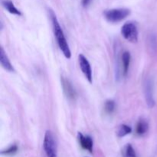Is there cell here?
Segmentation results:
<instances>
[{
  "label": "cell",
  "instance_id": "obj_1",
  "mask_svg": "<svg viewBox=\"0 0 157 157\" xmlns=\"http://www.w3.org/2000/svg\"><path fill=\"white\" fill-rule=\"evenodd\" d=\"M48 11L51 20H52L54 35H55V38H56L58 47L60 48V49H61V51L62 52L64 57H65L66 58H67V59H69V58H71V52L70 47H69V44L68 43H67V39H66L64 32H63L62 29H61V25H60L59 21H58L55 12L52 10H51V9Z\"/></svg>",
  "mask_w": 157,
  "mask_h": 157
},
{
  "label": "cell",
  "instance_id": "obj_2",
  "mask_svg": "<svg viewBox=\"0 0 157 157\" xmlns=\"http://www.w3.org/2000/svg\"><path fill=\"white\" fill-rule=\"evenodd\" d=\"M43 147L47 157H58V147L53 133L50 130L45 132Z\"/></svg>",
  "mask_w": 157,
  "mask_h": 157
},
{
  "label": "cell",
  "instance_id": "obj_3",
  "mask_svg": "<svg viewBox=\"0 0 157 157\" xmlns=\"http://www.w3.org/2000/svg\"><path fill=\"white\" fill-rule=\"evenodd\" d=\"M130 10L125 8L121 9H112L106 10L104 12V15L109 22L117 23L125 19L128 15H130Z\"/></svg>",
  "mask_w": 157,
  "mask_h": 157
},
{
  "label": "cell",
  "instance_id": "obj_4",
  "mask_svg": "<svg viewBox=\"0 0 157 157\" xmlns=\"http://www.w3.org/2000/svg\"><path fill=\"white\" fill-rule=\"evenodd\" d=\"M123 37L130 42H136L138 40V29L134 22L129 21L125 23L121 28Z\"/></svg>",
  "mask_w": 157,
  "mask_h": 157
},
{
  "label": "cell",
  "instance_id": "obj_5",
  "mask_svg": "<svg viewBox=\"0 0 157 157\" xmlns=\"http://www.w3.org/2000/svg\"><path fill=\"white\" fill-rule=\"evenodd\" d=\"M144 90L147 106L150 108H153L155 105V100L153 94V82L151 78H146L144 84Z\"/></svg>",
  "mask_w": 157,
  "mask_h": 157
},
{
  "label": "cell",
  "instance_id": "obj_6",
  "mask_svg": "<svg viewBox=\"0 0 157 157\" xmlns=\"http://www.w3.org/2000/svg\"><path fill=\"white\" fill-rule=\"evenodd\" d=\"M78 61H79V65L80 67H81V70L82 73L84 74V77L88 81V82L91 84L93 82V75H92L91 67H90V64L89 63L88 60L87 59V58L84 55L81 54L78 56Z\"/></svg>",
  "mask_w": 157,
  "mask_h": 157
},
{
  "label": "cell",
  "instance_id": "obj_7",
  "mask_svg": "<svg viewBox=\"0 0 157 157\" xmlns=\"http://www.w3.org/2000/svg\"><path fill=\"white\" fill-rule=\"evenodd\" d=\"M78 138L79 144L81 147H82L84 150H87L90 153L93 152V147H94V142L92 138L90 136H87V135H84L81 133H78Z\"/></svg>",
  "mask_w": 157,
  "mask_h": 157
},
{
  "label": "cell",
  "instance_id": "obj_8",
  "mask_svg": "<svg viewBox=\"0 0 157 157\" xmlns=\"http://www.w3.org/2000/svg\"><path fill=\"white\" fill-rule=\"evenodd\" d=\"M61 84H62L63 90H64V94L67 96L68 99L74 100L76 98V91H75V88H74L73 85L70 82L68 79L65 78H61Z\"/></svg>",
  "mask_w": 157,
  "mask_h": 157
},
{
  "label": "cell",
  "instance_id": "obj_9",
  "mask_svg": "<svg viewBox=\"0 0 157 157\" xmlns=\"http://www.w3.org/2000/svg\"><path fill=\"white\" fill-rule=\"evenodd\" d=\"M0 63H1V65L5 70L8 71L9 72H14L15 71V69H14L13 66L11 64L10 60L8 58L7 55L5 52L4 49L2 48H0Z\"/></svg>",
  "mask_w": 157,
  "mask_h": 157
},
{
  "label": "cell",
  "instance_id": "obj_10",
  "mask_svg": "<svg viewBox=\"0 0 157 157\" xmlns=\"http://www.w3.org/2000/svg\"><path fill=\"white\" fill-rule=\"evenodd\" d=\"M130 52H124L121 55V65H122V73L124 75H126L127 74V71L129 70L130 64Z\"/></svg>",
  "mask_w": 157,
  "mask_h": 157
},
{
  "label": "cell",
  "instance_id": "obj_11",
  "mask_svg": "<svg viewBox=\"0 0 157 157\" xmlns=\"http://www.w3.org/2000/svg\"><path fill=\"white\" fill-rule=\"evenodd\" d=\"M2 5L9 13L12 14V15H18V16L21 15V12L15 7L14 3L11 0H2Z\"/></svg>",
  "mask_w": 157,
  "mask_h": 157
},
{
  "label": "cell",
  "instance_id": "obj_12",
  "mask_svg": "<svg viewBox=\"0 0 157 157\" xmlns=\"http://www.w3.org/2000/svg\"><path fill=\"white\" fill-rule=\"evenodd\" d=\"M149 129V124L146 120L140 119L138 121L136 124V133L138 136H144V134L147 133Z\"/></svg>",
  "mask_w": 157,
  "mask_h": 157
},
{
  "label": "cell",
  "instance_id": "obj_13",
  "mask_svg": "<svg viewBox=\"0 0 157 157\" xmlns=\"http://www.w3.org/2000/svg\"><path fill=\"white\" fill-rule=\"evenodd\" d=\"M132 132V128L128 125L126 124H121L118 127L117 130V135L119 137H124L127 135L130 134Z\"/></svg>",
  "mask_w": 157,
  "mask_h": 157
},
{
  "label": "cell",
  "instance_id": "obj_14",
  "mask_svg": "<svg viewBox=\"0 0 157 157\" xmlns=\"http://www.w3.org/2000/svg\"><path fill=\"white\" fill-rule=\"evenodd\" d=\"M123 156L124 157H136V153L134 148L131 144H128L125 145L123 149Z\"/></svg>",
  "mask_w": 157,
  "mask_h": 157
},
{
  "label": "cell",
  "instance_id": "obj_15",
  "mask_svg": "<svg viewBox=\"0 0 157 157\" xmlns=\"http://www.w3.org/2000/svg\"><path fill=\"white\" fill-rule=\"evenodd\" d=\"M115 109V102L113 100H108L105 102L104 104V110L106 113H113Z\"/></svg>",
  "mask_w": 157,
  "mask_h": 157
},
{
  "label": "cell",
  "instance_id": "obj_16",
  "mask_svg": "<svg viewBox=\"0 0 157 157\" xmlns=\"http://www.w3.org/2000/svg\"><path fill=\"white\" fill-rule=\"evenodd\" d=\"M18 151V147H17L15 144L10 146V147H8L7 149L4 150H2L1 154L2 155H13L15 153H16V152Z\"/></svg>",
  "mask_w": 157,
  "mask_h": 157
},
{
  "label": "cell",
  "instance_id": "obj_17",
  "mask_svg": "<svg viewBox=\"0 0 157 157\" xmlns=\"http://www.w3.org/2000/svg\"><path fill=\"white\" fill-rule=\"evenodd\" d=\"M90 2H91V0H82V5L84 7H87V6H89Z\"/></svg>",
  "mask_w": 157,
  "mask_h": 157
}]
</instances>
